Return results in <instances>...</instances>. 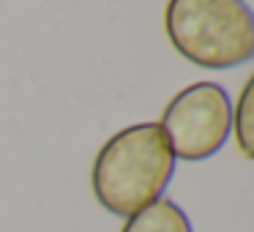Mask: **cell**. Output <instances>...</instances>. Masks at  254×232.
<instances>
[{"instance_id":"obj_2","label":"cell","mask_w":254,"mask_h":232,"mask_svg":"<svg viewBox=\"0 0 254 232\" xmlns=\"http://www.w3.org/2000/svg\"><path fill=\"white\" fill-rule=\"evenodd\" d=\"M164 30L172 50L199 68L254 60V11L246 0H167Z\"/></svg>"},{"instance_id":"obj_4","label":"cell","mask_w":254,"mask_h":232,"mask_svg":"<svg viewBox=\"0 0 254 232\" xmlns=\"http://www.w3.org/2000/svg\"><path fill=\"white\" fill-rule=\"evenodd\" d=\"M121 232H194L186 210L178 202L161 197L139 213L128 216Z\"/></svg>"},{"instance_id":"obj_1","label":"cell","mask_w":254,"mask_h":232,"mask_svg":"<svg viewBox=\"0 0 254 232\" xmlns=\"http://www.w3.org/2000/svg\"><path fill=\"white\" fill-rule=\"evenodd\" d=\"M175 161L159 123H134L101 145L90 186L107 213L128 219L164 197Z\"/></svg>"},{"instance_id":"obj_3","label":"cell","mask_w":254,"mask_h":232,"mask_svg":"<svg viewBox=\"0 0 254 232\" xmlns=\"http://www.w3.org/2000/svg\"><path fill=\"white\" fill-rule=\"evenodd\" d=\"M159 126L175 159H210L232 134V101L221 85L194 82L172 96Z\"/></svg>"},{"instance_id":"obj_5","label":"cell","mask_w":254,"mask_h":232,"mask_svg":"<svg viewBox=\"0 0 254 232\" xmlns=\"http://www.w3.org/2000/svg\"><path fill=\"white\" fill-rule=\"evenodd\" d=\"M232 134L246 159H254V74L243 85L238 104L232 107Z\"/></svg>"}]
</instances>
